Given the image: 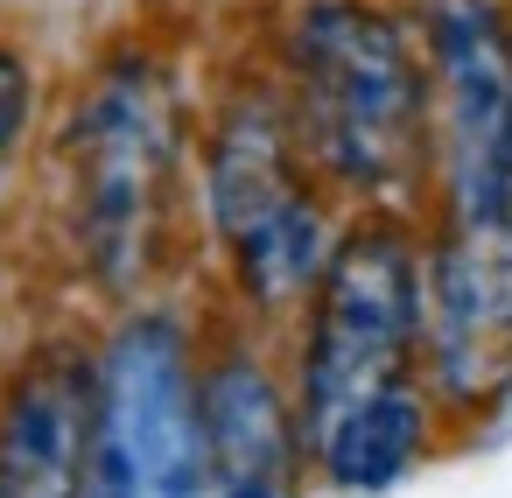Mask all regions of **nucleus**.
I'll list each match as a JSON object with an SVG mask.
<instances>
[{
    "mask_svg": "<svg viewBox=\"0 0 512 498\" xmlns=\"http://www.w3.org/2000/svg\"><path fill=\"white\" fill-rule=\"evenodd\" d=\"M29 120H36V64H29V50L15 36H0V183H8L15 162H22Z\"/></svg>",
    "mask_w": 512,
    "mask_h": 498,
    "instance_id": "11",
    "label": "nucleus"
},
{
    "mask_svg": "<svg viewBox=\"0 0 512 498\" xmlns=\"http://www.w3.org/2000/svg\"><path fill=\"white\" fill-rule=\"evenodd\" d=\"M197 421L218 484H288L302 470L295 393L253 344L197 351Z\"/></svg>",
    "mask_w": 512,
    "mask_h": 498,
    "instance_id": "9",
    "label": "nucleus"
},
{
    "mask_svg": "<svg viewBox=\"0 0 512 498\" xmlns=\"http://www.w3.org/2000/svg\"><path fill=\"white\" fill-rule=\"evenodd\" d=\"M197 337L176 309H134L92 351V442L78 498H204Z\"/></svg>",
    "mask_w": 512,
    "mask_h": 498,
    "instance_id": "5",
    "label": "nucleus"
},
{
    "mask_svg": "<svg viewBox=\"0 0 512 498\" xmlns=\"http://www.w3.org/2000/svg\"><path fill=\"white\" fill-rule=\"evenodd\" d=\"M288 127L330 197L421 218L428 197V71L379 0H302L281 29Z\"/></svg>",
    "mask_w": 512,
    "mask_h": 498,
    "instance_id": "1",
    "label": "nucleus"
},
{
    "mask_svg": "<svg viewBox=\"0 0 512 498\" xmlns=\"http://www.w3.org/2000/svg\"><path fill=\"white\" fill-rule=\"evenodd\" d=\"M421 386L442 414L512 393V211L421 225Z\"/></svg>",
    "mask_w": 512,
    "mask_h": 498,
    "instance_id": "7",
    "label": "nucleus"
},
{
    "mask_svg": "<svg viewBox=\"0 0 512 498\" xmlns=\"http://www.w3.org/2000/svg\"><path fill=\"white\" fill-rule=\"evenodd\" d=\"M92 442V351L50 337L0 379V498H78Z\"/></svg>",
    "mask_w": 512,
    "mask_h": 498,
    "instance_id": "8",
    "label": "nucleus"
},
{
    "mask_svg": "<svg viewBox=\"0 0 512 498\" xmlns=\"http://www.w3.org/2000/svg\"><path fill=\"white\" fill-rule=\"evenodd\" d=\"M197 183L239 302L253 316H295L337 246V218L274 78H239L218 92L197 141Z\"/></svg>",
    "mask_w": 512,
    "mask_h": 498,
    "instance_id": "3",
    "label": "nucleus"
},
{
    "mask_svg": "<svg viewBox=\"0 0 512 498\" xmlns=\"http://www.w3.org/2000/svg\"><path fill=\"white\" fill-rule=\"evenodd\" d=\"M183 176V85L148 43H120L64 120L71 246L99 295L127 302L162 267Z\"/></svg>",
    "mask_w": 512,
    "mask_h": 498,
    "instance_id": "2",
    "label": "nucleus"
},
{
    "mask_svg": "<svg viewBox=\"0 0 512 498\" xmlns=\"http://www.w3.org/2000/svg\"><path fill=\"white\" fill-rule=\"evenodd\" d=\"M428 218L512 211V15L505 0H421Z\"/></svg>",
    "mask_w": 512,
    "mask_h": 498,
    "instance_id": "6",
    "label": "nucleus"
},
{
    "mask_svg": "<svg viewBox=\"0 0 512 498\" xmlns=\"http://www.w3.org/2000/svg\"><path fill=\"white\" fill-rule=\"evenodd\" d=\"M435 421H442V407L428 400V386L421 379H400V386H379L358 407H344L302 449V463L323 484H337V491H386V484H400L428 456Z\"/></svg>",
    "mask_w": 512,
    "mask_h": 498,
    "instance_id": "10",
    "label": "nucleus"
},
{
    "mask_svg": "<svg viewBox=\"0 0 512 498\" xmlns=\"http://www.w3.org/2000/svg\"><path fill=\"white\" fill-rule=\"evenodd\" d=\"M211 498H295L288 484H218Z\"/></svg>",
    "mask_w": 512,
    "mask_h": 498,
    "instance_id": "12",
    "label": "nucleus"
},
{
    "mask_svg": "<svg viewBox=\"0 0 512 498\" xmlns=\"http://www.w3.org/2000/svg\"><path fill=\"white\" fill-rule=\"evenodd\" d=\"M421 379V218L358 211L302 295L295 344V428L302 449L365 393Z\"/></svg>",
    "mask_w": 512,
    "mask_h": 498,
    "instance_id": "4",
    "label": "nucleus"
}]
</instances>
